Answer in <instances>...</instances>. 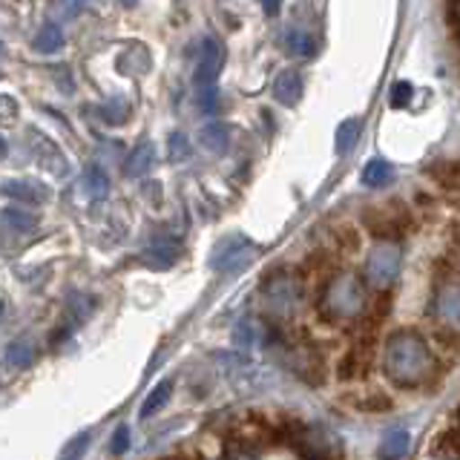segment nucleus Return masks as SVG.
I'll list each match as a JSON object with an SVG mask.
<instances>
[{
	"mask_svg": "<svg viewBox=\"0 0 460 460\" xmlns=\"http://www.w3.org/2000/svg\"><path fill=\"white\" fill-rule=\"evenodd\" d=\"M383 366L394 385L417 388L435 374V354H431L423 334H417L414 328H400L385 342Z\"/></svg>",
	"mask_w": 460,
	"mask_h": 460,
	"instance_id": "nucleus-1",
	"label": "nucleus"
},
{
	"mask_svg": "<svg viewBox=\"0 0 460 460\" xmlns=\"http://www.w3.org/2000/svg\"><path fill=\"white\" fill-rule=\"evenodd\" d=\"M366 305H368V291L351 270H342L337 277H331L320 296V311L328 323H354L357 316H363Z\"/></svg>",
	"mask_w": 460,
	"mask_h": 460,
	"instance_id": "nucleus-2",
	"label": "nucleus"
},
{
	"mask_svg": "<svg viewBox=\"0 0 460 460\" xmlns=\"http://www.w3.org/2000/svg\"><path fill=\"white\" fill-rule=\"evenodd\" d=\"M259 302H262V311L270 320H291L302 305V282L296 273L291 270H279L273 277L265 279L262 291H259Z\"/></svg>",
	"mask_w": 460,
	"mask_h": 460,
	"instance_id": "nucleus-3",
	"label": "nucleus"
},
{
	"mask_svg": "<svg viewBox=\"0 0 460 460\" xmlns=\"http://www.w3.org/2000/svg\"><path fill=\"white\" fill-rule=\"evenodd\" d=\"M294 449L302 460H337L342 455V443L331 429L325 426H296L291 431Z\"/></svg>",
	"mask_w": 460,
	"mask_h": 460,
	"instance_id": "nucleus-4",
	"label": "nucleus"
},
{
	"mask_svg": "<svg viewBox=\"0 0 460 460\" xmlns=\"http://www.w3.org/2000/svg\"><path fill=\"white\" fill-rule=\"evenodd\" d=\"M256 256H259V244H253L242 234H230L216 242V248L210 253V268L216 273H239L242 268H248Z\"/></svg>",
	"mask_w": 460,
	"mask_h": 460,
	"instance_id": "nucleus-5",
	"label": "nucleus"
},
{
	"mask_svg": "<svg viewBox=\"0 0 460 460\" xmlns=\"http://www.w3.org/2000/svg\"><path fill=\"white\" fill-rule=\"evenodd\" d=\"M400 262H402V253L397 244H392V242L374 244L366 259V279L371 282V288L385 291L388 285H394L397 273H400Z\"/></svg>",
	"mask_w": 460,
	"mask_h": 460,
	"instance_id": "nucleus-6",
	"label": "nucleus"
},
{
	"mask_svg": "<svg viewBox=\"0 0 460 460\" xmlns=\"http://www.w3.org/2000/svg\"><path fill=\"white\" fill-rule=\"evenodd\" d=\"M225 64V47L219 38H205L196 55V69H193V84L196 90H208V86H216V78H219Z\"/></svg>",
	"mask_w": 460,
	"mask_h": 460,
	"instance_id": "nucleus-7",
	"label": "nucleus"
},
{
	"mask_svg": "<svg viewBox=\"0 0 460 460\" xmlns=\"http://www.w3.org/2000/svg\"><path fill=\"white\" fill-rule=\"evenodd\" d=\"M366 222H368L374 236H380V239H397L402 234V227L409 225V216H406V210H402L400 205H388L385 210L368 213Z\"/></svg>",
	"mask_w": 460,
	"mask_h": 460,
	"instance_id": "nucleus-8",
	"label": "nucleus"
},
{
	"mask_svg": "<svg viewBox=\"0 0 460 460\" xmlns=\"http://www.w3.org/2000/svg\"><path fill=\"white\" fill-rule=\"evenodd\" d=\"M302 75L299 69H282L277 81H273V98L279 101L282 107H296L302 98Z\"/></svg>",
	"mask_w": 460,
	"mask_h": 460,
	"instance_id": "nucleus-9",
	"label": "nucleus"
},
{
	"mask_svg": "<svg viewBox=\"0 0 460 460\" xmlns=\"http://www.w3.org/2000/svg\"><path fill=\"white\" fill-rule=\"evenodd\" d=\"M435 314H438V320H440L446 328H457L460 299H457V282H455V279H446V285H440Z\"/></svg>",
	"mask_w": 460,
	"mask_h": 460,
	"instance_id": "nucleus-10",
	"label": "nucleus"
},
{
	"mask_svg": "<svg viewBox=\"0 0 460 460\" xmlns=\"http://www.w3.org/2000/svg\"><path fill=\"white\" fill-rule=\"evenodd\" d=\"M155 164V147H153V141H141L133 147V153L127 155V162H124V176L129 179H141V176H147V172L153 170Z\"/></svg>",
	"mask_w": 460,
	"mask_h": 460,
	"instance_id": "nucleus-11",
	"label": "nucleus"
},
{
	"mask_svg": "<svg viewBox=\"0 0 460 460\" xmlns=\"http://www.w3.org/2000/svg\"><path fill=\"white\" fill-rule=\"evenodd\" d=\"M409 446H411V435L406 429H392L385 431L380 446H377V457L380 460H402L409 455Z\"/></svg>",
	"mask_w": 460,
	"mask_h": 460,
	"instance_id": "nucleus-12",
	"label": "nucleus"
},
{
	"mask_svg": "<svg viewBox=\"0 0 460 460\" xmlns=\"http://www.w3.org/2000/svg\"><path fill=\"white\" fill-rule=\"evenodd\" d=\"M181 253V244L176 239H170V236H158L150 248H147V262L153 268H170V265H176V259Z\"/></svg>",
	"mask_w": 460,
	"mask_h": 460,
	"instance_id": "nucleus-13",
	"label": "nucleus"
},
{
	"mask_svg": "<svg viewBox=\"0 0 460 460\" xmlns=\"http://www.w3.org/2000/svg\"><path fill=\"white\" fill-rule=\"evenodd\" d=\"M199 141H201V147H205L208 153L222 155L227 150V144H230V127L222 124V121H210V124L201 127Z\"/></svg>",
	"mask_w": 460,
	"mask_h": 460,
	"instance_id": "nucleus-14",
	"label": "nucleus"
},
{
	"mask_svg": "<svg viewBox=\"0 0 460 460\" xmlns=\"http://www.w3.org/2000/svg\"><path fill=\"white\" fill-rule=\"evenodd\" d=\"M0 190H4L6 196H12V199L26 201V205H40V201H47V196H49L40 184H35V181H18V179L4 181V184H0Z\"/></svg>",
	"mask_w": 460,
	"mask_h": 460,
	"instance_id": "nucleus-15",
	"label": "nucleus"
},
{
	"mask_svg": "<svg viewBox=\"0 0 460 460\" xmlns=\"http://www.w3.org/2000/svg\"><path fill=\"white\" fill-rule=\"evenodd\" d=\"M32 49L38 55H55L64 49V32L58 23H43L38 29V35L32 38Z\"/></svg>",
	"mask_w": 460,
	"mask_h": 460,
	"instance_id": "nucleus-16",
	"label": "nucleus"
},
{
	"mask_svg": "<svg viewBox=\"0 0 460 460\" xmlns=\"http://www.w3.org/2000/svg\"><path fill=\"white\" fill-rule=\"evenodd\" d=\"M359 179H363L366 187H374V190H380V187L394 181V167L388 164V162H383V158H371V162L363 167V176H359Z\"/></svg>",
	"mask_w": 460,
	"mask_h": 460,
	"instance_id": "nucleus-17",
	"label": "nucleus"
},
{
	"mask_svg": "<svg viewBox=\"0 0 460 460\" xmlns=\"http://www.w3.org/2000/svg\"><path fill=\"white\" fill-rule=\"evenodd\" d=\"M84 190L90 199H104L110 193V179L101 164H86L84 170Z\"/></svg>",
	"mask_w": 460,
	"mask_h": 460,
	"instance_id": "nucleus-18",
	"label": "nucleus"
},
{
	"mask_svg": "<svg viewBox=\"0 0 460 460\" xmlns=\"http://www.w3.org/2000/svg\"><path fill=\"white\" fill-rule=\"evenodd\" d=\"M170 392H172V383L170 380H164V383H158L155 388H153V392L147 394V400H144L141 402V417H144V420H147V417H153L155 411H162L164 409V402L170 400Z\"/></svg>",
	"mask_w": 460,
	"mask_h": 460,
	"instance_id": "nucleus-19",
	"label": "nucleus"
},
{
	"mask_svg": "<svg viewBox=\"0 0 460 460\" xmlns=\"http://www.w3.org/2000/svg\"><path fill=\"white\" fill-rule=\"evenodd\" d=\"M35 359V345L29 340H14L6 349V363L12 368H26Z\"/></svg>",
	"mask_w": 460,
	"mask_h": 460,
	"instance_id": "nucleus-20",
	"label": "nucleus"
},
{
	"mask_svg": "<svg viewBox=\"0 0 460 460\" xmlns=\"http://www.w3.org/2000/svg\"><path fill=\"white\" fill-rule=\"evenodd\" d=\"M4 222H6L12 230H18V234H29V230H35L38 216H35V213H26V210H21V208H6V210H4Z\"/></svg>",
	"mask_w": 460,
	"mask_h": 460,
	"instance_id": "nucleus-21",
	"label": "nucleus"
},
{
	"mask_svg": "<svg viewBox=\"0 0 460 460\" xmlns=\"http://www.w3.org/2000/svg\"><path fill=\"white\" fill-rule=\"evenodd\" d=\"M285 47H288V52L296 55V58H311L316 52L314 40L305 32H299V29H291V32L285 35Z\"/></svg>",
	"mask_w": 460,
	"mask_h": 460,
	"instance_id": "nucleus-22",
	"label": "nucleus"
},
{
	"mask_svg": "<svg viewBox=\"0 0 460 460\" xmlns=\"http://www.w3.org/2000/svg\"><path fill=\"white\" fill-rule=\"evenodd\" d=\"M357 136H359V121L357 119H349L337 127V153H349L354 144H357Z\"/></svg>",
	"mask_w": 460,
	"mask_h": 460,
	"instance_id": "nucleus-23",
	"label": "nucleus"
},
{
	"mask_svg": "<svg viewBox=\"0 0 460 460\" xmlns=\"http://www.w3.org/2000/svg\"><path fill=\"white\" fill-rule=\"evenodd\" d=\"M90 438H93L90 431H81L75 440H69V446L61 452V457H58V460H78L86 449H90Z\"/></svg>",
	"mask_w": 460,
	"mask_h": 460,
	"instance_id": "nucleus-24",
	"label": "nucleus"
},
{
	"mask_svg": "<svg viewBox=\"0 0 460 460\" xmlns=\"http://www.w3.org/2000/svg\"><path fill=\"white\" fill-rule=\"evenodd\" d=\"M411 84L409 81H397L394 86H392V95H388V104H392L394 110H402L411 101Z\"/></svg>",
	"mask_w": 460,
	"mask_h": 460,
	"instance_id": "nucleus-25",
	"label": "nucleus"
},
{
	"mask_svg": "<svg viewBox=\"0 0 460 460\" xmlns=\"http://www.w3.org/2000/svg\"><path fill=\"white\" fill-rule=\"evenodd\" d=\"M187 155H190V144H187V138L181 133H172L170 136V158L172 162H184Z\"/></svg>",
	"mask_w": 460,
	"mask_h": 460,
	"instance_id": "nucleus-26",
	"label": "nucleus"
},
{
	"mask_svg": "<svg viewBox=\"0 0 460 460\" xmlns=\"http://www.w3.org/2000/svg\"><path fill=\"white\" fill-rule=\"evenodd\" d=\"M127 449H129V429L127 426H119V429H115V435H112L110 452L112 455H127Z\"/></svg>",
	"mask_w": 460,
	"mask_h": 460,
	"instance_id": "nucleus-27",
	"label": "nucleus"
},
{
	"mask_svg": "<svg viewBox=\"0 0 460 460\" xmlns=\"http://www.w3.org/2000/svg\"><path fill=\"white\" fill-rule=\"evenodd\" d=\"M196 104L201 112H213L216 110V86H208V90L196 93Z\"/></svg>",
	"mask_w": 460,
	"mask_h": 460,
	"instance_id": "nucleus-28",
	"label": "nucleus"
},
{
	"mask_svg": "<svg viewBox=\"0 0 460 460\" xmlns=\"http://www.w3.org/2000/svg\"><path fill=\"white\" fill-rule=\"evenodd\" d=\"M236 342L244 345V349H248V345L253 342V340H251V325H248V323H242V325L236 328Z\"/></svg>",
	"mask_w": 460,
	"mask_h": 460,
	"instance_id": "nucleus-29",
	"label": "nucleus"
},
{
	"mask_svg": "<svg viewBox=\"0 0 460 460\" xmlns=\"http://www.w3.org/2000/svg\"><path fill=\"white\" fill-rule=\"evenodd\" d=\"M262 9H265V14H279V9H282V0H262Z\"/></svg>",
	"mask_w": 460,
	"mask_h": 460,
	"instance_id": "nucleus-30",
	"label": "nucleus"
},
{
	"mask_svg": "<svg viewBox=\"0 0 460 460\" xmlns=\"http://www.w3.org/2000/svg\"><path fill=\"white\" fill-rule=\"evenodd\" d=\"M119 4H121L124 9H136V6H138V0H119Z\"/></svg>",
	"mask_w": 460,
	"mask_h": 460,
	"instance_id": "nucleus-31",
	"label": "nucleus"
},
{
	"mask_svg": "<svg viewBox=\"0 0 460 460\" xmlns=\"http://www.w3.org/2000/svg\"><path fill=\"white\" fill-rule=\"evenodd\" d=\"M9 153V147H6V138L4 136H0V158H4Z\"/></svg>",
	"mask_w": 460,
	"mask_h": 460,
	"instance_id": "nucleus-32",
	"label": "nucleus"
},
{
	"mask_svg": "<svg viewBox=\"0 0 460 460\" xmlns=\"http://www.w3.org/2000/svg\"><path fill=\"white\" fill-rule=\"evenodd\" d=\"M4 305H6V302H4V299H0V314H4Z\"/></svg>",
	"mask_w": 460,
	"mask_h": 460,
	"instance_id": "nucleus-33",
	"label": "nucleus"
}]
</instances>
